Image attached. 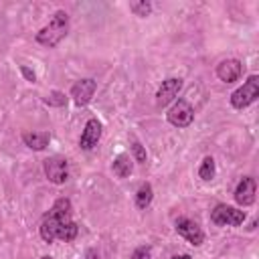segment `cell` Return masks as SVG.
I'll return each mask as SVG.
<instances>
[{
  "label": "cell",
  "instance_id": "ffe728a7",
  "mask_svg": "<svg viewBox=\"0 0 259 259\" xmlns=\"http://www.w3.org/2000/svg\"><path fill=\"white\" fill-rule=\"evenodd\" d=\"M132 259H150V247H138L132 253Z\"/></svg>",
  "mask_w": 259,
  "mask_h": 259
},
{
  "label": "cell",
  "instance_id": "30bf717a",
  "mask_svg": "<svg viewBox=\"0 0 259 259\" xmlns=\"http://www.w3.org/2000/svg\"><path fill=\"white\" fill-rule=\"evenodd\" d=\"M180 89H182V79L180 77H170V79L162 81V85L156 91V105L158 107H166L168 103H172L176 99Z\"/></svg>",
  "mask_w": 259,
  "mask_h": 259
},
{
  "label": "cell",
  "instance_id": "ba28073f",
  "mask_svg": "<svg viewBox=\"0 0 259 259\" xmlns=\"http://www.w3.org/2000/svg\"><path fill=\"white\" fill-rule=\"evenodd\" d=\"M255 192H257V180L253 176H243L239 180L233 196H235V202L245 208V206H251L255 202Z\"/></svg>",
  "mask_w": 259,
  "mask_h": 259
},
{
  "label": "cell",
  "instance_id": "6da1fadb",
  "mask_svg": "<svg viewBox=\"0 0 259 259\" xmlns=\"http://www.w3.org/2000/svg\"><path fill=\"white\" fill-rule=\"evenodd\" d=\"M73 217V204L69 198L61 196L55 200V204L51 206V210L42 217L38 233L40 239L45 243H53V241H65L71 243L77 235H79V225L71 219Z\"/></svg>",
  "mask_w": 259,
  "mask_h": 259
},
{
  "label": "cell",
  "instance_id": "5bb4252c",
  "mask_svg": "<svg viewBox=\"0 0 259 259\" xmlns=\"http://www.w3.org/2000/svg\"><path fill=\"white\" fill-rule=\"evenodd\" d=\"M111 170L117 178H127L132 172H134V160L127 156V154H119L113 164H111Z\"/></svg>",
  "mask_w": 259,
  "mask_h": 259
},
{
  "label": "cell",
  "instance_id": "9a60e30c",
  "mask_svg": "<svg viewBox=\"0 0 259 259\" xmlns=\"http://www.w3.org/2000/svg\"><path fill=\"white\" fill-rule=\"evenodd\" d=\"M154 200V190H152V184L150 182H142L140 188L136 190V206L140 210H146Z\"/></svg>",
  "mask_w": 259,
  "mask_h": 259
},
{
  "label": "cell",
  "instance_id": "7402d4cb",
  "mask_svg": "<svg viewBox=\"0 0 259 259\" xmlns=\"http://www.w3.org/2000/svg\"><path fill=\"white\" fill-rule=\"evenodd\" d=\"M170 259H190V255H188V253H180V255H174V257H170Z\"/></svg>",
  "mask_w": 259,
  "mask_h": 259
},
{
  "label": "cell",
  "instance_id": "52a82bcc",
  "mask_svg": "<svg viewBox=\"0 0 259 259\" xmlns=\"http://www.w3.org/2000/svg\"><path fill=\"white\" fill-rule=\"evenodd\" d=\"M174 231L194 247H200L204 243V231L198 227V223H194L188 217H178L174 221Z\"/></svg>",
  "mask_w": 259,
  "mask_h": 259
},
{
  "label": "cell",
  "instance_id": "8fae6325",
  "mask_svg": "<svg viewBox=\"0 0 259 259\" xmlns=\"http://www.w3.org/2000/svg\"><path fill=\"white\" fill-rule=\"evenodd\" d=\"M101 130H103V125H101V121L97 117L87 119L83 132H81V138H79V148L85 150V152L87 150H93L97 146L99 138H101Z\"/></svg>",
  "mask_w": 259,
  "mask_h": 259
},
{
  "label": "cell",
  "instance_id": "7c38bea8",
  "mask_svg": "<svg viewBox=\"0 0 259 259\" xmlns=\"http://www.w3.org/2000/svg\"><path fill=\"white\" fill-rule=\"evenodd\" d=\"M243 73V65L239 59H225L217 65V77L223 81V83H235L239 81Z\"/></svg>",
  "mask_w": 259,
  "mask_h": 259
},
{
  "label": "cell",
  "instance_id": "e0dca14e",
  "mask_svg": "<svg viewBox=\"0 0 259 259\" xmlns=\"http://www.w3.org/2000/svg\"><path fill=\"white\" fill-rule=\"evenodd\" d=\"M130 10H132L136 16H140V18H146V16H150V12H152V4H150L148 0L130 2Z\"/></svg>",
  "mask_w": 259,
  "mask_h": 259
},
{
  "label": "cell",
  "instance_id": "2e32d148",
  "mask_svg": "<svg viewBox=\"0 0 259 259\" xmlns=\"http://www.w3.org/2000/svg\"><path fill=\"white\" fill-rule=\"evenodd\" d=\"M217 176V164H214V158L212 156H204L200 166H198V178L204 180V182H210L212 178Z\"/></svg>",
  "mask_w": 259,
  "mask_h": 259
},
{
  "label": "cell",
  "instance_id": "603a6c76",
  "mask_svg": "<svg viewBox=\"0 0 259 259\" xmlns=\"http://www.w3.org/2000/svg\"><path fill=\"white\" fill-rule=\"evenodd\" d=\"M40 259H53V257H51V255H45V257H40Z\"/></svg>",
  "mask_w": 259,
  "mask_h": 259
},
{
  "label": "cell",
  "instance_id": "ac0fdd59",
  "mask_svg": "<svg viewBox=\"0 0 259 259\" xmlns=\"http://www.w3.org/2000/svg\"><path fill=\"white\" fill-rule=\"evenodd\" d=\"M42 101H45L47 105H53V107H63V105L67 103V97H65L63 91H51L49 95L42 97Z\"/></svg>",
  "mask_w": 259,
  "mask_h": 259
},
{
  "label": "cell",
  "instance_id": "4fadbf2b",
  "mask_svg": "<svg viewBox=\"0 0 259 259\" xmlns=\"http://www.w3.org/2000/svg\"><path fill=\"white\" fill-rule=\"evenodd\" d=\"M22 142L26 148L34 150V152H40L49 146L51 142V134L49 132H24L22 134Z\"/></svg>",
  "mask_w": 259,
  "mask_h": 259
},
{
  "label": "cell",
  "instance_id": "9c48e42d",
  "mask_svg": "<svg viewBox=\"0 0 259 259\" xmlns=\"http://www.w3.org/2000/svg\"><path fill=\"white\" fill-rule=\"evenodd\" d=\"M95 91H97V83L93 79H79L71 87V99H73L75 105L83 107L93 99Z\"/></svg>",
  "mask_w": 259,
  "mask_h": 259
},
{
  "label": "cell",
  "instance_id": "277c9868",
  "mask_svg": "<svg viewBox=\"0 0 259 259\" xmlns=\"http://www.w3.org/2000/svg\"><path fill=\"white\" fill-rule=\"evenodd\" d=\"M245 219H247L245 210L231 206V204H225V202H219L210 210V223H214L217 227H239L245 223Z\"/></svg>",
  "mask_w": 259,
  "mask_h": 259
},
{
  "label": "cell",
  "instance_id": "44dd1931",
  "mask_svg": "<svg viewBox=\"0 0 259 259\" xmlns=\"http://www.w3.org/2000/svg\"><path fill=\"white\" fill-rule=\"evenodd\" d=\"M20 73L24 75V79H26V81H30V83H34V81H36V75H34V71H32V69H28L26 65H22V67H20Z\"/></svg>",
  "mask_w": 259,
  "mask_h": 259
},
{
  "label": "cell",
  "instance_id": "7a4b0ae2",
  "mask_svg": "<svg viewBox=\"0 0 259 259\" xmlns=\"http://www.w3.org/2000/svg\"><path fill=\"white\" fill-rule=\"evenodd\" d=\"M67 34H69V14L65 10H57L49 20V24H45L36 32V42L47 49H55Z\"/></svg>",
  "mask_w": 259,
  "mask_h": 259
},
{
  "label": "cell",
  "instance_id": "d6986e66",
  "mask_svg": "<svg viewBox=\"0 0 259 259\" xmlns=\"http://www.w3.org/2000/svg\"><path fill=\"white\" fill-rule=\"evenodd\" d=\"M132 154H134V160H136L138 164H146V160H148L146 148H144L136 138H132Z\"/></svg>",
  "mask_w": 259,
  "mask_h": 259
},
{
  "label": "cell",
  "instance_id": "3957f363",
  "mask_svg": "<svg viewBox=\"0 0 259 259\" xmlns=\"http://www.w3.org/2000/svg\"><path fill=\"white\" fill-rule=\"evenodd\" d=\"M257 97H259V75H249L247 81L231 93L229 101L235 109H245L253 101H257Z\"/></svg>",
  "mask_w": 259,
  "mask_h": 259
},
{
  "label": "cell",
  "instance_id": "5b68a950",
  "mask_svg": "<svg viewBox=\"0 0 259 259\" xmlns=\"http://www.w3.org/2000/svg\"><path fill=\"white\" fill-rule=\"evenodd\" d=\"M42 170L47 180L53 184H65L69 180V162L63 156H49L42 162Z\"/></svg>",
  "mask_w": 259,
  "mask_h": 259
},
{
  "label": "cell",
  "instance_id": "8992f818",
  "mask_svg": "<svg viewBox=\"0 0 259 259\" xmlns=\"http://www.w3.org/2000/svg\"><path fill=\"white\" fill-rule=\"evenodd\" d=\"M166 119L174 127H188L192 123V119H194V109L186 99H176L170 105V109L166 113Z\"/></svg>",
  "mask_w": 259,
  "mask_h": 259
}]
</instances>
